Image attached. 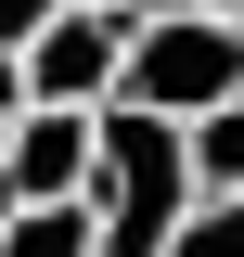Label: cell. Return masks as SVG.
I'll return each instance as SVG.
<instances>
[{
    "mask_svg": "<svg viewBox=\"0 0 244 257\" xmlns=\"http://www.w3.org/2000/svg\"><path fill=\"white\" fill-rule=\"evenodd\" d=\"M0 257H103L90 193H13L0 206Z\"/></svg>",
    "mask_w": 244,
    "mask_h": 257,
    "instance_id": "cell-5",
    "label": "cell"
},
{
    "mask_svg": "<svg viewBox=\"0 0 244 257\" xmlns=\"http://www.w3.org/2000/svg\"><path fill=\"white\" fill-rule=\"evenodd\" d=\"M116 13H154V0H116Z\"/></svg>",
    "mask_w": 244,
    "mask_h": 257,
    "instance_id": "cell-8",
    "label": "cell"
},
{
    "mask_svg": "<svg viewBox=\"0 0 244 257\" xmlns=\"http://www.w3.org/2000/svg\"><path fill=\"white\" fill-rule=\"evenodd\" d=\"M180 167H193V193H244V90H218L206 116H180Z\"/></svg>",
    "mask_w": 244,
    "mask_h": 257,
    "instance_id": "cell-6",
    "label": "cell"
},
{
    "mask_svg": "<svg viewBox=\"0 0 244 257\" xmlns=\"http://www.w3.org/2000/svg\"><path fill=\"white\" fill-rule=\"evenodd\" d=\"M154 257H244V193H193Z\"/></svg>",
    "mask_w": 244,
    "mask_h": 257,
    "instance_id": "cell-7",
    "label": "cell"
},
{
    "mask_svg": "<svg viewBox=\"0 0 244 257\" xmlns=\"http://www.w3.org/2000/svg\"><path fill=\"white\" fill-rule=\"evenodd\" d=\"M90 116H103V103H13V116H0V206L90 180Z\"/></svg>",
    "mask_w": 244,
    "mask_h": 257,
    "instance_id": "cell-4",
    "label": "cell"
},
{
    "mask_svg": "<svg viewBox=\"0 0 244 257\" xmlns=\"http://www.w3.org/2000/svg\"><path fill=\"white\" fill-rule=\"evenodd\" d=\"M90 231H103V257H154L167 244V219L193 206V167H180V128L167 116H142V103H103L90 116Z\"/></svg>",
    "mask_w": 244,
    "mask_h": 257,
    "instance_id": "cell-2",
    "label": "cell"
},
{
    "mask_svg": "<svg viewBox=\"0 0 244 257\" xmlns=\"http://www.w3.org/2000/svg\"><path fill=\"white\" fill-rule=\"evenodd\" d=\"M116 52H129L116 0H52L39 26L13 39V77H26V103H103L116 90Z\"/></svg>",
    "mask_w": 244,
    "mask_h": 257,
    "instance_id": "cell-3",
    "label": "cell"
},
{
    "mask_svg": "<svg viewBox=\"0 0 244 257\" xmlns=\"http://www.w3.org/2000/svg\"><path fill=\"white\" fill-rule=\"evenodd\" d=\"M218 90H244V13H218V0H154V13H129V52H116V90L103 103H142V116H206Z\"/></svg>",
    "mask_w": 244,
    "mask_h": 257,
    "instance_id": "cell-1",
    "label": "cell"
}]
</instances>
